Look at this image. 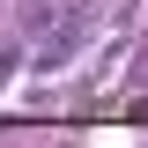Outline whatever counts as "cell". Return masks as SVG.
<instances>
[{"label":"cell","instance_id":"1","mask_svg":"<svg viewBox=\"0 0 148 148\" xmlns=\"http://www.w3.org/2000/svg\"><path fill=\"white\" fill-rule=\"evenodd\" d=\"M82 52H89V0H67L59 22L45 30V45L30 52V67H37V74H59V67H74Z\"/></svg>","mask_w":148,"mask_h":148}]
</instances>
